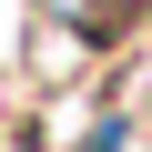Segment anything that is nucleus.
Listing matches in <instances>:
<instances>
[{
  "label": "nucleus",
  "instance_id": "nucleus-1",
  "mask_svg": "<svg viewBox=\"0 0 152 152\" xmlns=\"http://www.w3.org/2000/svg\"><path fill=\"white\" fill-rule=\"evenodd\" d=\"M41 20H61V51H102V41H122L142 10H132V0H41Z\"/></svg>",
  "mask_w": 152,
  "mask_h": 152
}]
</instances>
